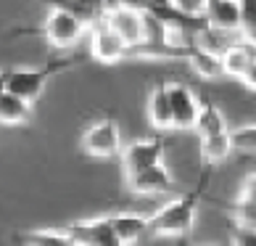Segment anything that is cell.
<instances>
[{
  "instance_id": "8",
  "label": "cell",
  "mask_w": 256,
  "mask_h": 246,
  "mask_svg": "<svg viewBox=\"0 0 256 246\" xmlns=\"http://www.w3.org/2000/svg\"><path fill=\"white\" fill-rule=\"evenodd\" d=\"M69 233L74 246H124L114 233L108 217H92V220H77L64 228Z\"/></svg>"
},
{
  "instance_id": "19",
  "label": "cell",
  "mask_w": 256,
  "mask_h": 246,
  "mask_svg": "<svg viewBox=\"0 0 256 246\" xmlns=\"http://www.w3.org/2000/svg\"><path fill=\"white\" fill-rule=\"evenodd\" d=\"M14 243L18 246H74V241L69 238V233L64 228H45V230H24L14 235Z\"/></svg>"
},
{
  "instance_id": "17",
  "label": "cell",
  "mask_w": 256,
  "mask_h": 246,
  "mask_svg": "<svg viewBox=\"0 0 256 246\" xmlns=\"http://www.w3.org/2000/svg\"><path fill=\"white\" fill-rule=\"evenodd\" d=\"M185 59L198 77H204V80H222L224 77L222 59L216 53H208V51H201V48H196V45H190V51H188Z\"/></svg>"
},
{
  "instance_id": "9",
  "label": "cell",
  "mask_w": 256,
  "mask_h": 246,
  "mask_svg": "<svg viewBox=\"0 0 256 246\" xmlns=\"http://www.w3.org/2000/svg\"><path fill=\"white\" fill-rule=\"evenodd\" d=\"M166 96L172 106V130H193L198 106H201L196 90L185 82H166Z\"/></svg>"
},
{
  "instance_id": "2",
  "label": "cell",
  "mask_w": 256,
  "mask_h": 246,
  "mask_svg": "<svg viewBox=\"0 0 256 246\" xmlns=\"http://www.w3.org/2000/svg\"><path fill=\"white\" fill-rule=\"evenodd\" d=\"M88 27H90V22L84 16H80L77 11L53 6V11L42 22V27H37V30H18L16 35H40L53 48L66 51V48H74L88 35Z\"/></svg>"
},
{
  "instance_id": "12",
  "label": "cell",
  "mask_w": 256,
  "mask_h": 246,
  "mask_svg": "<svg viewBox=\"0 0 256 246\" xmlns=\"http://www.w3.org/2000/svg\"><path fill=\"white\" fill-rule=\"evenodd\" d=\"M204 24L224 35H240V0H208Z\"/></svg>"
},
{
  "instance_id": "5",
  "label": "cell",
  "mask_w": 256,
  "mask_h": 246,
  "mask_svg": "<svg viewBox=\"0 0 256 246\" xmlns=\"http://www.w3.org/2000/svg\"><path fill=\"white\" fill-rule=\"evenodd\" d=\"M100 19L130 45V48L146 43V11L143 8L111 3L100 11Z\"/></svg>"
},
{
  "instance_id": "7",
  "label": "cell",
  "mask_w": 256,
  "mask_h": 246,
  "mask_svg": "<svg viewBox=\"0 0 256 246\" xmlns=\"http://www.w3.org/2000/svg\"><path fill=\"white\" fill-rule=\"evenodd\" d=\"M164 138H140L127 148H122V167H124V177L143 172L148 167H156L164 162Z\"/></svg>"
},
{
  "instance_id": "25",
  "label": "cell",
  "mask_w": 256,
  "mask_h": 246,
  "mask_svg": "<svg viewBox=\"0 0 256 246\" xmlns=\"http://www.w3.org/2000/svg\"><path fill=\"white\" fill-rule=\"evenodd\" d=\"M238 196H246V198H256V172H251V175L243 180V185H240V193H238Z\"/></svg>"
},
{
  "instance_id": "6",
  "label": "cell",
  "mask_w": 256,
  "mask_h": 246,
  "mask_svg": "<svg viewBox=\"0 0 256 246\" xmlns=\"http://www.w3.org/2000/svg\"><path fill=\"white\" fill-rule=\"evenodd\" d=\"M88 43H90V56L100 64H119L124 59H132V48L100 16L88 27Z\"/></svg>"
},
{
  "instance_id": "24",
  "label": "cell",
  "mask_w": 256,
  "mask_h": 246,
  "mask_svg": "<svg viewBox=\"0 0 256 246\" xmlns=\"http://www.w3.org/2000/svg\"><path fill=\"white\" fill-rule=\"evenodd\" d=\"M232 246H256V230L235 225V230H232Z\"/></svg>"
},
{
  "instance_id": "1",
  "label": "cell",
  "mask_w": 256,
  "mask_h": 246,
  "mask_svg": "<svg viewBox=\"0 0 256 246\" xmlns=\"http://www.w3.org/2000/svg\"><path fill=\"white\" fill-rule=\"evenodd\" d=\"M208 183V167L204 169L201 180H198L188 193H180L174 201H169L166 206L148 217V233L154 235H164V238H188L196 225V214H198V204H201L204 188Z\"/></svg>"
},
{
  "instance_id": "18",
  "label": "cell",
  "mask_w": 256,
  "mask_h": 246,
  "mask_svg": "<svg viewBox=\"0 0 256 246\" xmlns=\"http://www.w3.org/2000/svg\"><path fill=\"white\" fill-rule=\"evenodd\" d=\"M193 130L198 132V138H206V135L224 132L230 127H227V119H224L222 109L216 106V103H201V106H198V114H196V122H193Z\"/></svg>"
},
{
  "instance_id": "11",
  "label": "cell",
  "mask_w": 256,
  "mask_h": 246,
  "mask_svg": "<svg viewBox=\"0 0 256 246\" xmlns=\"http://www.w3.org/2000/svg\"><path fill=\"white\" fill-rule=\"evenodd\" d=\"M220 59H222L224 77H235V80L243 82L246 74L251 72V66L256 64V40L238 37V40H235Z\"/></svg>"
},
{
  "instance_id": "13",
  "label": "cell",
  "mask_w": 256,
  "mask_h": 246,
  "mask_svg": "<svg viewBox=\"0 0 256 246\" xmlns=\"http://www.w3.org/2000/svg\"><path fill=\"white\" fill-rule=\"evenodd\" d=\"M106 217H108L114 233L119 235V241L124 246H135L148 233V217H143V214L122 212V214H106Z\"/></svg>"
},
{
  "instance_id": "23",
  "label": "cell",
  "mask_w": 256,
  "mask_h": 246,
  "mask_svg": "<svg viewBox=\"0 0 256 246\" xmlns=\"http://www.w3.org/2000/svg\"><path fill=\"white\" fill-rule=\"evenodd\" d=\"M169 6L180 11L182 16H193V19H204L208 0H169Z\"/></svg>"
},
{
  "instance_id": "22",
  "label": "cell",
  "mask_w": 256,
  "mask_h": 246,
  "mask_svg": "<svg viewBox=\"0 0 256 246\" xmlns=\"http://www.w3.org/2000/svg\"><path fill=\"white\" fill-rule=\"evenodd\" d=\"M240 37L256 40V0H240Z\"/></svg>"
},
{
  "instance_id": "16",
  "label": "cell",
  "mask_w": 256,
  "mask_h": 246,
  "mask_svg": "<svg viewBox=\"0 0 256 246\" xmlns=\"http://www.w3.org/2000/svg\"><path fill=\"white\" fill-rule=\"evenodd\" d=\"M198 154H201V164H204V167L222 164L224 159L232 154L230 130H224V132H216V135H206V138H201V146H198Z\"/></svg>"
},
{
  "instance_id": "21",
  "label": "cell",
  "mask_w": 256,
  "mask_h": 246,
  "mask_svg": "<svg viewBox=\"0 0 256 246\" xmlns=\"http://www.w3.org/2000/svg\"><path fill=\"white\" fill-rule=\"evenodd\" d=\"M232 222L240 228H254L256 230V198L238 196L232 204Z\"/></svg>"
},
{
  "instance_id": "20",
  "label": "cell",
  "mask_w": 256,
  "mask_h": 246,
  "mask_svg": "<svg viewBox=\"0 0 256 246\" xmlns=\"http://www.w3.org/2000/svg\"><path fill=\"white\" fill-rule=\"evenodd\" d=\"M230 143L232 151L243 156H256V125H240L230 130Z\"/></svg>"
},
{
  "instance_id": "4",
  "label": "cell",
  "mask_w": 256,
  "mask_h": 246,
  "mask_svg": "<svg viewBox=\"0 0 256 246\" xmlns=\"http://www.w3.org/2000/svg\"><path fill=\"white\" fill-rule=\"evenodd\" d=\"M82 151L92 159H114L122 154V130H119V122L116 119H98L92 125L84 127L82 132V140H80Z\"/></svg>"
},
{
  "instance_id": "26",
  "label": "cell",
  "mask_w": 256,
  "mask_h": 246,
  "mask_svg": "<svg viewBox=\"0 0 256 246\" xmlns=\"http://www.w3.org/2000/svg\"><path fill=\"white\" fill-rule=\"evenodd\" d=\"M0 82H3V72H0Z\"/></svg>"
},
{
  "instance_id": "15",
  "label": "cell",
  "mask_w": 256,
  "mask_h": 246,
  "mask_svg": "<svg viewBox=\"0 0 256 246\" xmlns=\"http://www.w3.org/2000/svg\"><path fill=\"white\" fill-rule=\"evenodd\" d=\"M148 122L156 130H172V106L166 96V82H156L148 96Z\"/></svg>"
},
{
  "instance_id": "10",
  "label": "cell",
  "mask_w": 256,
  "mask_h": 246,
  "mask_svg": "<svg viewBox=\"0 0 256 246\" xmlns=\"http://www.w3.org/2000/svg\"><path fill=\"white\" fill-rule=\"evenodd\" d=\"M124 183H127V191L138 193V196H156V193H174V191H180L172 172L164 167V162L156 164V167H148V169H143V172L127 175Z\"/></svg>"
},
{
  "instance_id": "3",
  "label": "cell",
  "mask_w": 256,
  "mask_h": 246,
  "mask_svg": "<svg viewBox=\"0 0 256 246\" xmlns=\"http://www.w3.org/2000/svg\"><path fill=\"white\" fill-rule=\"evenodd\" d=\"M77 64V59H53L42 66V69H11V72H3V90L8 93H14V96L18 98H24V101H30L34 103L37 98H40V93L45 88V82H48L53 74H58V72H66L69 66Z\"/></svg>"
},
{
  "instance_id": "14",
  "label": "cell",
  "mask_w": 256,
  "mask_h": 246,
  "mask_svg": "<svg viewBox=\"0 0 256 246\" xmlns=\"http://www.w3.org/2000/svg\"><path fill=\"white\" fill-rule=\"evenodd\" d=\"M32 122V103L3 90L0 85V125L16 127V125H30Z\"/></svg>"
}]
</instances>
